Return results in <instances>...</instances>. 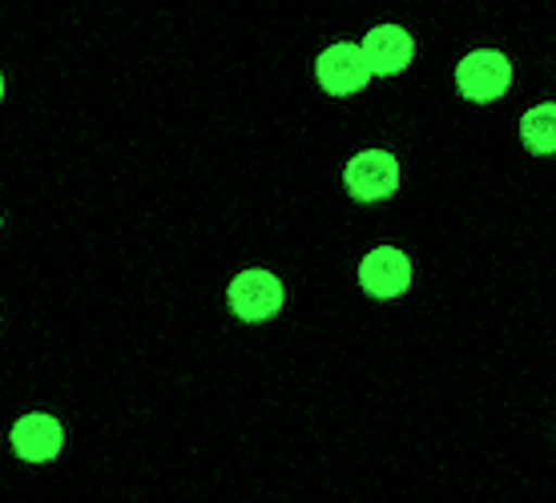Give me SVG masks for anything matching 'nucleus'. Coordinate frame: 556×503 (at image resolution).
I'll return each mask as SVG.
<instances>
[{
  "mask_svg": "<svg viewBox=\"0 0 556 503\" xmlns=\"http://www.w3.org/2000/svg\"><path fill=\"white\" fill-rule=\"evenodd\" d=\"M363 53L371 61V73H376V77H395V73H404L407 65H412L416 41H412V33L400 25H376L363 37Z\"/></svg>",
  "mask_w": 556,
  "mask_h": 503,
  "instance_id": "obj_7",
  "label": "nucleus"
},
{
  "mask_svg": "<svg viewBox=\"0 0 556 503\" xmlns=\"http://www.w3.org/2000/svg\"><path fill=\"white\" fill-rule=\"evenodd\" d=\"M456 85L468 101L488 105L513 89V61L496 49H476L456 65Z\"/></svg>",
  "mask_w": 556,
  "mask_h": 503,
  "instance_id": "obj_1",
  "label": "nucleus"
},
{
  "mask_svg": "<svg viewBox=\"0 0 556 503\" xmlns=\"http://www.w3.org/2000/svg\"><path fill=\"white\" fill-rule=\"evenodd\" d=\"M226 298H230V310H235L242 322H266L282 310L287 291H282V282H278L270 270H242V274L230 282Z\"/></svg>",
  "mask_w": 556,
  "mask_h": 503,
  "instance_id": "obj_4",
  "label": "nucleus"
},
{
  "mask_svg": "<svg viewBox=\"0 0 556 503\" xmlns=\"http://www.w3.org/2000/svg\"><path fill=\"white\" fill-rule=\"evenodd\" d=\"M520 141H525V150L536 157L556 154V101L532 105V109L520 117Z\"/></svg>",
  "mask_w": 556,
  "mask_h": 503,
  "instance_id": "obj_8",
  "label": "nucleus"
},
{
  "mask_svg": "<svg viewBox=\"0 0 556 503\" xmlns=\"http://www.w3.org/2000/svg\"><path fill=\"white\" fill-rule=\"evenodd\" d=\"M315 77H319V85L331 93V98H351V93L367 89V81H371L376 73H371V61H367V53H363V44L339 41L319 53V61H315Z\"/></svg>",
  "mask_w": 556,
  "mask_h": 503,
  "instance_id": "obj_2",
  "label": "nucleus"
},
{
  "mask_svg": "<svg viewBox=\"0 0 556 503\" xmlns=\"http://www.w3.org/2000/svg\"><path fill=\"white\" fill-rule=\"evenodd\" d=\"M359 286L371 298H400L412 286V262L395 246H376L359 266Z\"/></svg>",
  "mask_w": 556,
  "mask_h": 503,
  "instance_id": "obj_5",
  "label": "nucleus"
},
{
  "mask_svg": "<svg viewBox=\"0 0 556 503\" xmlns=\"http://www.w3.org/2000/svg\"><path fill=\"white\" fill-rule=\"evenodd\" d=\"M61 448H65V431H61V423H56L53 415L33 411V415H21V420H16L13 451L25 463H49L61 455Z\"/></svg>",
  "mask_w": 556,
  "mask_h": 503,
  "instance_id": "obj_6",
  "label": "nucleus"
},
{
  "mask_svg": "<svg viewBox=\"0 0 556 503\" xmlns=\"http://www.w3.org/2000/svg\"><path fill=\"white\" fill-rule=\"evenodd\" d=\"M343 182L355 202H383L400 190V162L388 150H363L348 162Z\"/></svg>",
  "mask_w": 556,
  "mask_h": 503,
  "instance_id": "obj_3",
  "label": "nucleus"
},
{
  "mask_svg": "<svg viewBox=\"0 0 556 503\" xmlns=\"http://www.w3.org/2000/svg\"><path fill=\"white\" fill-rule=\"evenodd\" d=\"M0 98H4V77H0Z\"/></svg>",
  "mask_w": 556,
  "mask_h": 503,
  "instance_id": "obj_9",
  "label": "nucleus"
}]
</instances>
